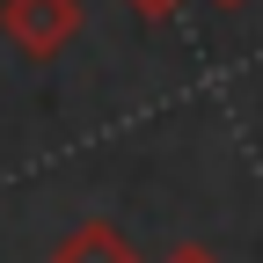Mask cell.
Here are the masks:
<instances>
[{
	"label": "cell",
	"instance_id": "6da1fadb",
	"mask_svg": "<svg viewBox=\"0 0 263 263\" xmlns=\"http://www.w3.org/2000/svg\"><path fill=\"white\" fill-rule=\"evenodd\" d=\"M0 37L44 66L81 37V0H0Z\"/></svg>",
	"mask_w": 263,
	"mask_h": 263
},
{
	"label": "cell",
	"instance_id": "7a4b0ae2",
	"mask_svg": "<svg viewBox=\"0 0 263 263\" xmlns=\"http://www.w3.org/2000/svg\"><path fill=\"white\" fill-rule=\"evenodd\" d=\"M51 263H139V249H132L110 219H81L73 234H59Z\"/></svg>",
	"mask_w": 263,
	"mask_h": 263
},
{
	"label": "cell",
	"instance_id": "3957f363",
	"mask_svg": "<svg viewBox=\"0 0 263 263\" xmlns=\"http://www.w3.org/2000/svg\"><path fill=\"white\" fill-rule=\"evenodd\" d=\"M161 263H227V256H219V249H205V241H176Z\"/></svg>",
	"mask_w": 263,
	"mask_h": 263
},
{
	"label": "cell",
	"instance_id": "277c9868",
	"mask_svg": "<svg viewBox=\"0 0 263 263\" xmlns=\"http://www.w3.org/2000/svg\"><path fill=\"white\" fill-rule=\"evenodd\" d=\"M124 8H132V15H146V22H168L183 0H124Z\"/></svg>",
	"mask_w": 263,
	"mask_h": 263
},
{
	"label": "cell",
	"instance_id": "5b68a950",
	"mask_svg": "<svg viewBox=\"0 0 263 263\" xmlns=\"http://www.w3.org/2000/svg\"><path fill=\"white\" fill-rule=\"evenodd\" d=\"M212 8H249V0H212Z\"/></svg>",
	"mask_w": 263,
	"mask_h": 263
}]
</instances>
